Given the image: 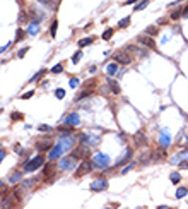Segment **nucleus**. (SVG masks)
<instances>
[{"instance_id":"nucleus-1","label":"nucleus","mask_w":188,"mask_h":209,"mask_svg":"<svg viewBox=\"0 0 188 209\" xmlns=\"http://www.w3.org/2000/svg\"><path fill=\"white\" fill-rule=\"evenodd\" d=\"M43 163H44V156H34L33 159H27L24 163V172H27V173L36 172L40 166H43Z\"/></svg>"},{"instance_id":"nucleus-2","label":"nucleus","mask_w":188,"mask_h":209,"mask_svg":"<svg viewBox=\"0 0 188 209\" xmlns=\"http://www.w3.org/2000/svg\"><path fill=\"white\" fill-rule=\"evenodd\" d=\"M108 165H110V158H108L106 154L98 153L96 156H92V166H94V168L104 170V168H108Z\"/></svg>"},{"instance_id":"nucleus-3","label":"nucleus","mask_w":188,"mask_h":209,"mask_svg":"<svg viewBox=\"0 0 188 209\" xmlns=\"http://www.w3.org/2000/svg\"><path fill=\"white\" fill-rule=\"evenodd\" d=\"M58 166L62 170H65V172H70V170H74L75 166H77V158H75V156H72V154H70V156H65V158L60 159V165Z\"/></svg>"},{"instance_id":"nucleus-4","label":"nucleus","mask_w":188,"mask_h":209,"mask_svg":"<svg viewBox=\"0 0 188 209\" xmlns=\"http://www.w3.org/2000/svg\"><path fill=\"white\" fill-rule=\"evenodd\" d=\"M72 156H75L77 159L79 158H81V159H87L89 156H91V151H89V147L86 146V144H79V146L72 151Z\"/></svg>"},{"instance_id":"nucleus-5","label":"nucleus","mask_w":188,"mask_h":209,"mask_svg":"<svg viewBox=\"0 0 188 209\" xmlns=\"http://www.w3.org/2000/svg\"><path fill=\"white\" fill-rule=\"evenodd\" d=\"M113 60H116L118 63H130L132 62V57L128 55V50H120L113 53Z\"/></svg>"},{"instance_id":"nucleus-6","label":"nucleus","mask_w":188,"mask_h":209,"mask_svg":"<svg viewBox=\"0 0 188 209\" xmlns=\"http://www.w3.org/2000/svg\"><path fill=\"white\" fill-rule=\"evenodd\" d=\"M89 187H91L92 192H103V190L108 189V180L106 178H98V180H94Z\"/></svg>"},{"instance_id":"nucleus-7","label":"nucleus","mask_w":188,"mask_h":209,"mask_svg":"<svg viewBox=\"0 0 188 209\" xmlns=\"http://www.w3.org/2000/svg\"><path fill=\"white\" fill-rule=\"evenodd\" d=\"M169 144H171V137H169V134H168V130L166 128H162L161 130V136H159V147H169Z\"/></svg>"},{"instance_id":"nucleus-8","label":"nucleus","mask_w":188,"mask_h":209,"mask_svg":"<svg viewBox=\"0 0 188 209\" xmlns=\"http://www.w3.org/2000/svg\"><path fill=\"white\" fill-rule=\"evenodd\" d=\"M137 41H139V43H142L144 46H147V48H152V50L156 48V41L152 40V36H149V34H145V36H142V34H140V36L137 38Z\"/></svg>"},{"instance_id":"nucleus-9","label":"nucleus","mask_w":188,"mask_h":209,"mask_svg":"<svg viewBox=\"0 0 188 209\" xmlns=\"http://www.w3.org/2000/svg\"><path fill=\"white\" fill-rule=\"evenodd\" d=\"M91 166H92V165L87 161V159H86V161H84V163H82V165L77 168V172H75L74 175H75V176H82V175H86V173L91 172Z\"/></svg>"},{"instance_id":"nucleus-10","label":"nucleus","mask_w":188,"mask_h":209,"mask_svg":"<svg viewBox=\"0 0 188 209\" xmlns=\"http://www.w3.org/2000/svg\"><path fill=\"white\" fill-rule=\"evenodd\" d=\"M36 149L40 151V153H44V151H50L53 147V142H50V141H38L36 144Z\"/></svg>"},{"instance_id":"nucleus-11","label":"nucleus","mask_w":188,"mask_h":209,"mask_svg":"<svg viewBox=\"0 0 188 209\" xmlns=\"http://www.w3.org/2000/svg\"><path fill=\"white\" fill-rule=\"evenodd\" d=\"M43 173H44V178H52V176L56 173V166H55V163H53V161H50L48 165L44 166Z\"/></svg>"},{"instance_id":"nucleus-12","label":"nucleus","mask_w":188,"mask_h":209,"mask_svg":"<svg viewBox=\"0 0 188 209\" xmlns=\"http://www.w3.org/2000/svg\"><path fill=\"white\" fill-rule=\"evenodd\" d=\"M132 154H133L132 147H128V149L125 151V154H123V158H122V159H118V161L115 163V166H120V165H123V163L130 161V159H132Z\"/></svg>"},{"instance_id":"nucleus-13","label":"nucleus","mask_w":188,"mask_h":209,"mask_svg":"<svg viewBox=\"0 0 188 209\" xmlns=\"http://www.w3.org/2000/svg\"><path fill=\"white\" fill-rule=\"evenodd\" d=\"M65 124H69V125H79V124H81V118H79L77 113H70L69 117L65 118Z\"/></svg>"},{"instance_id":"nucleus-14","label":"nucleus","mask_w":188,"mask_h":209,"mask_svg":"<svg viewBox=\"0 0 188 209\" xmlns=\"http://www.w3.org/2000/svg\"><path fill=\"white\" fill-rule=\"evenodd\" d=\"M58 132L62 134V136H70V134L74 132V125H69V124L62 125V127L58 128Z\"/></svg>"},{"instance_id":"nucleus-15","label":"nucleus","mask_w":188,"mask_h":209,"mask_svg":"<svg viewBox=\"0 0 188 209\" xmlns=\"http://www.w3.org/2000/svg\"><path fill=\"white\" fill-rule=\"evenodd\" d=\"M108 86H110V91L111 93H115V94H120V86H118V82L116 81H113V79H108Z\"/></svg>"},{"instance_id":"nucleus-16","label":"nucleus","mask_w":188,"mask_h":209,"mask_svg":"<svg viewBox=\"0 0 188 209\" xmlns=\"http://www.w3.org/2000/svg\"><path fill=\"white\" fill-rule=\"evenodd\" d=\"M135 146H144L145 144V136H144V132H142V130H139V132L135 134Z\"/></svg>"},{"instance_id":"nucleus-17","label":"nucleus","mask_w":188,"mask_h":209,"mask_svg":"<svg viewBox=\"0 0 188 209\" xmlns=\"http://www.w3.org/2000/svg\"><path fill=\"white\" fill-rule=\"evenodd\" d=\"M106 72H108V76H110V77H113L115 74L118 72V63H116V62L110 63V65L106 67Z\"/></svg>"},{"instance_id":"nucleus-18","label":"nucleus","mask_w":188,"mask_h":209,"mask_svg":"<svg viewBox=\"0 0 188 209\" xmlns=\"http://www.w3.org/2000/svg\"><path fill=\"white\" fill-rule=\"evenodd\" d=\"M157 33H159L157 26H147L145 28V34H149V36H157Z\"/></svg>"},{"instance_id":"nucleus-19","label":"nucleus","mask_w":188,"mask_h":209,"mask_svg":"<svg viewBox=\"0 0 188 209\" xmlns=\"http://www.w3.org/2000/svg\"><path fill=\"white\" fill-rule=\"evenodd\" d=\"M92 94V89L91 88H86V89H82L81 93H79V96L75 98V101H81L82 98H86V96H91Z\"/></svg>"},{"instance_id":"nucleus-20","label":"nucleus","mask_w":188,"mask_h":209,"mask_svg":"<svg viewBox=\"0 0 188 209\" xmlns=\"http://www.w3.org/2000/svg\"><path fill=\"white\" fill-rule=\"evenodd\" d=\"M38 26H40V24H38V22H31V24H29V29H27V33H29L31 34V36H34V34H38V29H40V28H38Z\"/></svg>"},{"instance_id":"nucleus-21","label":"nucleus","mask_w":188,"mask_h":209,"mask_svg":"<svg viewBox=\"0 0 188 209\" xmlns=\"http://www.w3.org/2000/svg\"><path fill=\"white\" fill-rule=\"evenodd\" d=\"M56 28H58V19H53L52 26H50V34H52L53 38L56 36Z\"/></svg>"},{"instance_id":"nucleus-22","label":"nucleus","mask_w":188,"mask_h":209,"mask_svg":"<svg viewBox=\"0 0 188 209\" xmlns=\"http://www.w3.org/2000/svg\"><path fill=\"white\" fill-rule=\"evenodd\" d=\"M186 194H188V189H186V187H178V190H176V199H183Z\"/></svg>"},{"instance_id":"nucleus-23","label":"nucleus","mask_w":188,"mask_h":209,"mask_svg":"<svg viewBox=\"0 0 188 209\" xmlns=\"http://www.w3.org/2000/svg\"><path fill=\"white\" fill-rule=\"evenodd\" d=\"M92 41H94L92 38H84V40H79L77 45H79L81 48H84V46H87V45H92Z\"/></svg>"},{"instance_id":"nucleus-24","label":"nucleus","mask_w":188,"mask_h":209,"mask_svg":"<svg viewBox=\"0 0 188 209\" xmlns=\"http://www.w3.org/2000/svg\"><path fill=\"white\" fill-rule=\"evenodd\" d=\"M147 4H149V0H140L139 4L133 7V11H144V9L147 7Z\"/></svg>"},{"instance_id":"nucleus-25","label":"nucleus","mask_w":188,"mask_h":209,"mask_svg":"<svg viewBox=\"0 0 188 209\" xmlns=\"http://www.w3.org/2000/svg\"><path fill=\"white\" fill-rule=\"evenodd\" d=\"M10 120H24V115L21 113V111H12L10 113Z\"/></svg>"},{"instance_id":"nucleus-26","label":"nucleus","mask_w":188,"mask_h":209,"mask_svg":"<svg viewBox=\"0 0 188 209\" xmlns=\"http://www.w3.org/2000/svg\"><path fill=\"white\" fill-rule=\"evenodd\" d=\"M44 74H46V70H44V69H41V70H40V72H38V74H36V76H34V77H31L29 81H31V82H36V81H40V79H41V77H43V76H44Z\"/></svg>"},{"instance_id":"nucleus-27","label":"nucleus","mask_w":188,"mask_h":209,"mask_svg":"<svg viewBox=\"0 0 188 209\" xmlns=\"http://www.w3.org/2000/svg\"><path fill=\"white\" fill-rule=\"evenodd\" d=\"M171 182H173V184H180V180H181V175L178 172H174V173H171Z\"/></svg>"},{"instance_id":"nucleus-28","label":"nucleus","mask_w":188,"mask_h":209,"mask_svg":"<svg viewBox=\"0 0 188 209\" xmlns=\"http://www.w3.org/2000/svg\"><path fill=\"white\" fill-rule=\"evenodd\" d=\"M113 33H115V31L113 29H111V28H108V29L106 31H104V33H103V40H111V36H113Z\"/></svg>"},{"instance_id":"nucleus-29","label":"nucleus","mask_w":188,"mask_h":209,"mask_svg":"<svg viewBox=\"0 0 188 209\" xmlns=\"http://www.w3.org/2000/svg\"><path fill=\"white\" fill-rule=\"evenodd\" d=\"M21 178H22V173L17 172V173H14V175H12L9 180H10V184H15V182H17V180H21Z\"/></svg>"},{"instance_id":"nucleus-30","label":"nucleus","mask_w":188,"mask_h":209,"mask_svg":"<svg viewBox=\"0 0 188 209\" xmlns=\"http://www.w3.org/2000/svg\"><path fill=\"white\" fill-rule=\"evenodd\" d=\"M89 144H91V146H98V144H99V137L98 136H89Z\"/></svg>"},{"instance_id":"nucleus-31","label":"nucleus","mask_w":188,"mask_h":209,"mask_svg":"<svg viewBox=\"0 0 188 209\" xmlns=\"http://www.w3.org/2000/svg\"><path fill=\"white\" fill-rule=\"evenodd\" d=\"M127 26H130V17H123L118 22V28H127Z\"/></svg>"},{"instance_id":"nucleus-32","label":"nucleus","mask_w":188,"mask_h":209,"mask_svg":"<svg viewBox=\"0 0 188 209\" xmlns=\"http://www.w3.org/2000/svg\"><path fill=\"white\" fill-rule=\"evenodd\" d=\"M27 21H29V19H27V14L24 11H21V14H19V22L24 24V22H27Z\"/></svg>"},{"instance_id":"nucleus-33","label":"nucleus","mask_w":188,"mask_h":209,"mask_svg":"<svg viewBox=\"0 0 188 209\" xmlns=\"http://www.w3.org/2000/svg\"><path fill=\"white\" fill-rule=\"evenodd\" d=\"M22 40H24V31L17 29L15 31V41H22Z\"/></svg>"},{"instance_id":"nucleus-34","label":"nucleus","mask_w":188,"mask_h":209,"mask_svg":"<svg viewBox=\"0 0 188 209\" xmlns=\"http://www.w3.org/2000/svg\"><path fill=\"white\" fill-rule=\"evenodd\" d=\"M38 130H40V132H50V130H52V127H50V125H44V124H41L40 127H38Z\"/></svg>"},{"instance_id":"nucleus-35","label":"nucleus","mask_w":188,"mask_h":209,"mask_svg":"<svg viewBox=\"0 0 188 209\" xmlns=\"http://www.w3.org/2000/svg\"><path fill=\"white\" fill-rule=\"evenodd\" d=\"M181 15H183V12H181V11H174L173 14H171V19H173V21H178Z\"/></svg>"},{"instance_id":"nucleus-36","label":"nucleus","mask_w":188,"mask_h":209,"mask_svg":"<svg viewBox=\"0 0 188 209\" xmlns=\"http://www.w3.org/2000/svg\"><path fill=\"white\" fill-rule=\"evenodd\" d=\"M62 70H63V65L62 63H56V65L52 69V74H58V72H62Z\"/></svg>"},{"instance_id":"nucleus-37","label":"nucleus","mask_w":188,"mask_h":209,"mask_svg":"<svg viewBox=\"0 0 188 209\" xmlns=\"http://www.w3.org/2000/svg\"><path fill=\"white\" fill-rule=\"evenodd\" d=\"M81 57H82V51H77L74 57H72V63H79V60H81Z\"/></svg>"},{"instance_id":"nucleus-38","label":"nucleus","mask_w":188,"mask_h":209,"mask_svg":"<svg viewBox=\"0 0 188 209\" xmlns=\"http://www.w3.org/2000/svg\"><path fill=\"white\" fill-rule=\"evenodd\" d=\"M77 86H79V79H77V77H72V79H70V88L75 89Z\"/></svg>"},{"instance_id":"nucleus-39","label":"nucleus","mask_w":188,"mask_h":209,"mask_svg":"<svg viewBox=\"0 0 188 209\" xmlns=\"http://www.w3.org/2000/svg\"><path fill=\"white\" fill-rule=\"evenodd\" d=\"M34 182H36V178H34V180H26V182H22V187H24V189H29L31 185L34 184Z\"/></svg>"},{"instance_id":"nucleus-40","label":"nucleus","mask_w":188,"mask_h":209,"mask_svg":"<svg viewBox=\"0 0 188 209\" xmlns=\"http://www.w3.org/2000/svg\"><path fill=\"white\" fill-rule=\"evenodd\" d=\"M27 50H29V46H24L21 51H17V57H19V59H22V57H24V55L27 53Z\"/></svg>"},{"instance_id":"nucleus-41","label":"nucleus","mask_w":188,"mask_h":209,"mask_svg":"<svg viewBox=\"0 0 188 209\" xmlns=\"http://www.w3.org/2000/svg\"><path fill=\"white\" fill-rule=\"evenodd\" d=\"M55 96H56L58 99H62L63 96H65V91H63V89H56V91H55Z\"/></svg>"},{"instance_id":"nucleus-42","label":"nucleus","mask_w":188,"mask_h":209,"mask_svg":"<svg viewBox=\"0 0 188 209\" xmlns=\"http://www.w3.org/2000/svg\"><path fill=\"white\" fill-rule=\"evenodd\" d=\"M33 94H34V91L31 89V91H27V93H24V94H22V99H29V98H33Z\"/></svg>"},{"instance_id":"nucleus-43","label":"nucleus","mask_w":188,"mask_h":209,"mask_svg":"<svg viewBox=\"0 0 188 209\" xmlns=\"http://www.w3.org/2000/svg\"><path fill=\"white\" fill-rule=\"evenodd\" d=\"M132 168H133V163H130V165H127L125 168L122 170V175H125V173H128V172H130V170H132Z\"/></svg>"},{"instance_id":"nucleus-44","label":"nucleus","mask_w":188,"mask_h":209,"mask_svg":"<svg viewBox=\"0 0 188 209\" xmlns=\"http://www.w3.org/2000/svg\"><path fill=\"white\" fill-rule=\"evenodd\" d=\"M5 156H7V151H5L4 147H2V149H0V161H4Z\"/></svg>"},{"instance_id":"nucleus-45","label":"nucleus","mask_w":188,"mask_h":209,"mask_svg":"<svg viewBox=\"0 0 188 209\" xmlns=\"http://www.w3.org/2000/svg\"><path fill=\"white\" fill-rule=\"evenodd\" d=\"M180 166H181V170H186L188 168V161H181Z\"/></svg>"},{"instance_id":"nucleus-46","label":"nucleus","mask_w":188,"mask_h":209,"mask_svg":"<svg viewBox=\"0 0 188 209\" xmlns=\"http://www.w3.org/2000/svg\"><path fill=\"white\" fill-rule=\"evenodd\" d=\"M133 2H139V0H127V2H125V4H123V5H132Z\"/></svg>"},{"instance_id":"nucleus-47","label":"nucleus","mask_w":188,"mask_h":209,"mask_svg":"<svg viewBox=\"0 0 188 209\" xmlns=\"http://www.w3.org/2000/svg\"><path fill=\"white\" fill-rule=\"evenodd\" d=\"M9 46H10V43L4 45V46H2V53H4V51H5V50H9Z\"/></svg>"},{"instance_id":"nucleus-48","label":"nucleus","mask_w":188,"mask_h":209,"mask_svg":"<svg viewBox=\"0 0 188 209\" xmlns=\"http://www.w3.org/2000/svg\"><path fill=\"white\" fill-rule=\"evenodd\" d=\"M40 2H41V4H44V5H46V4H48V5L52 4V0H40Z\"/></svg>"}]
</instances>
